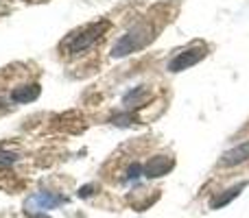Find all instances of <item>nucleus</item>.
Here are the masks:
<instances>
[{"mask_svg":"<svg viewBox=\"0 0 249 218\" xmlns=\"http://www.w3.org/2000/svg\"><path fill=\"white\" fill-rule=\"evenodd\" d=\"M153 39V31H151L149 24H136L114 44L112 48V57L114 59H121V57H127L131 52H138L146 46V44Z\"/></svg>","mask_w":249,"mask_h":218,"instance_id":"f257e3e1","label":"nucleus"},{"mask_svg":"<svg viewBox=\"0 0 249 218\" xmlns=\"http://www.w3.org/2000/svg\"><path fill=\"white\" fill-rule=\"evenodd\" d=\"M107 29V22H96V24H88L86 29H81L79 33H72L68 39H66V44H61V48H66V50L70 52V55H79V52L88 50L90 46H94L96 39L101 37V33Z\"/></svg>","mask_w":249,"mask_h":218,"instance_id":"f03ea898","label":"nucleus"},{"mask_svg":"<svg viewBox=\"0 0 249 218\" xmlns=\"http://www.w3.org/2000/svg\"><path fill=\"white\" fill-rule=\"evenodd\" d=\"M206 57V46H201V44H195V46L186 48V50L177 52L175 59L168 61V72H181V70H188L193 68V66H197L199 61Z\"/></svg>","mask_w":249,"mask_h":218,"instance_id":"7ed1b4c3","label":"nucleus"},{"mask_svg":"<svg viewBox=\"0 0 249 218\" xmlns=\"http://www.w3.org/2000/svg\"><path fill=\"white\" fill-rule=\"evenodd\" d=\"M173 168V159L168 157V155H158V157H151L149 162L142 166V175L144 177H162V175H166L168 170Z\"/></svg>","mask_w":249,"mask_h":218,"instance_id":"20e7f679","label":"nucleus"},{"mask_svg":"<svg viewBox=\"0 0 249 218\" xmlns=\"http://www.w3.org/2000/svg\"><path fill=\"white\" fill-rule=\"evenodd\" d=\"M247 185H249V181H241V184H238V185H232V188L223 190V192H221V194H216V197L210 201V210H219V207H225V205H228V203H232L234 199H236L238 194H241L243 190L247 188Z\"/></svg>","mask_w":249,"mask_h":218,"instance_id":"39448f33","label":"nucleus"},{"mask_svg":"<svg viewBox=\"0 0 249 218\" xmlns=\"http://www.w3.org/2000/svg\"><path fill=\"white\" fill-rule=\"evenodd\" d=\"M247 159H249V140L234 146V149H230L228 153H223L221 162H223V166H236V164H243Z\"/></svg>","mask_w":249,"mask_h":218,"instance_id":"423d86ee","label":"nucleus"},{"mask_svg":"<svg viewBox=\"0 0 249 218\" xmlns=\"http://www.w3.org/2000/svg\"><path fill=\"white\" fill-rule=\"evenodd\" d=\"M39 85L37 83H31V85H22L18 90L11 92V101L13 103H33L39 99Z\"/></svg>","mask_w":249,"mask_h":218,"instance_id":"0eeeda50","label":"nucleus"},{"mask_svg":"<svg viewBox=\"0 0 249 218\" xmlns=\"http://www.w3.org/2000/svg\"><path fill=\"white\" fill-rule=\"evenodd\" d=\"M64 201H66L64 197H55V194H51V192H39L31 199V205H35L37 210H53V207L61 205Z\"/></svg>","mask_w":249,"mask_h":218,"instance_id":"6e6552de","label":"nucleus"},{"mask_svg":"<svg viewBox=\"0 0 249 218\" xmlns=\"http://www.w3.org/2000/svg\"><path fill=\"white\" fill-rule=\"evenodd\" d=\"M142 96H146V87H144V85H138L136 90H131V92H129V94H124L123 103L127 105V107H129V105H131V101L138 105V103H140V101H142Z\"/></svg>","mask_w":249,"mask_h":218,"instance_id":"1a4fd4ad","label":"nucleus"},{"mask_svg":"<svg viewBox=\"0 0 249 218\" xmlns=\"http://www.w3.org/2000/svg\"><path fill=\"white\" fill-rule=\"evenodd\" d=\"M18 162V155L11 153V151H0V168H7L11 164Z\"/></svg>","mask_w":249,"mask_h":218,"instance_id":"9d476101","label":"nucleus"},{"mask_svg":"<svg viewBox=\"0 0 249 218\" xmlns=\"http://www.w3.org/2000/svg\"><path fill=\"white\" fill-rule=\"evenodd\" d=\"M129 122H133V116L129 114V111L127 114H123V116H114L112 118V124H118V127H127Z\"/></svg>","mask_w":249,"mask_h":218,"instance_id":"9b49d317","label":"nucleus"},{"mask_svg":"<svg viewBox=\"0 0 249 218\" xmlns=\"http://www.w3.org/2000/svg\"><path fill=\"white\" fill-rule=\"evenodd\" d=\"M90 190H92V185H86V188H81V190H79V197H90Z\"/></svg>","mask_w":249,"mask_h":218,"instance_id":"f8f14e48","label":"nucleus"}]
</instances>
